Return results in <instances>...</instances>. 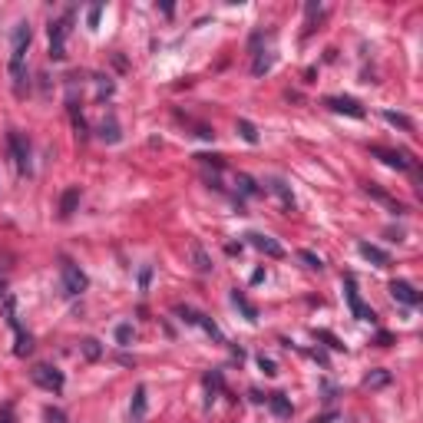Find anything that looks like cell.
<instances>
[{"mask_svg":"<svg viewBox=\"0 0 423 423\" xmlns=\"http://www.w3.org/2000/svg\"><path fill=\"white\" fill-rule=\"evenodd\" d=\"M30 40H33L30 24H17L14 33H10V44H14V53H10V76H14L17 90H20V83H24V60H27Z\"/></svg>","mask_w":423,"mask_h":423,"instance_id":"1","label":"cell"},{"mask_svg":"<svg viewBox=\"0 0 423 423\" xmlns=\"http://www.w3.org/2000/svg\"><path fill=\"white\" fill-rule=\"evenodd\" d=\"M70 20L73 14H63L60 20L50 24V57L53 60H63L66 57V33H70Z\"/></svg>","mask_w":423,"mask_h":423,"instance_id":"2","label":"cell"},{"mask_svg":"<svg viewBox=\"0 0 423 423\" xmlns=\"http://www.w3.org/2000/svg\"><path fill=\"white\" fill-rule=\"evenodd\" d=\"M30 377L37 387H44V391L50 393H60L63 384H66V377H63V370H57V367H50V364H37L30 370Z\"/></svg>","mask_w":423,"mask_h":423,"instance_id":"3","label":"cell"},{"mask_svg":"<svg viewBox=\"0 0 423 423\" xmlns=\"http://www.w3.org/2000/svg\"><path fill=\"white\" fill-rule=\"evenodd\" d=\"M60 281H63V291L66 294H83L86 291V274L79 272V265H73V261H63L60 265Z\"/></svg>","mask_w":423,"mask_h":423,"instance_id":"4","label":"cell"},{"mask_svg":"<svg viewBox=\"0 0 423 423\" xmlns=\"http://www.w3.org/2000/svg\"><path fill=\"white\" fill-rule=\"evenodd\" d=\"M344 298H348L350 311H354V317H357V321H374V311L364 304L361 291H357V285H354V278H348V281H344Z\"/></svg>","mask_w":423,"mask_h":423,"instance_id":"5","label":"cell"},{"mask_svg":"<svg viewBox=\"0 0 423 423\" xmlns=\"http://www.w3.org/2000/svg\"><path fill=\"white\" fill-rule=\"evenodd\" d=\"M7 142H10V152H14L17 169H20V172H27V169H30V142L20 136V133H10Z\"/></svg>","mask_w":423,"mask_h":423,"instance_id":"6","label":"cell"},{"mask_svg":"<svg viewBox=\"0 0 423 423\" xmlns=\"http://www.w3.org/2000/svg\"><path fill=\"white\" fill-rule=\"evenodd\" d=\"M324 103L331 106L334 113H344V116H354V120H364V106L357 100H350V96H331V100H324Z\"/></svg>","mask_w":423,"mask_h":423,"instance_id":"7","label":"cell"},{"mask_svg":"<svg viewBox=\"0 0 423 423\" xmlns=\"http://www.w3.org/2000/svg\"><path fill=\"white\" fill-rule=\"evenodd\" d=\"M391 294H393V298H397L400 304H407V308L420 304V291L410 285V281H391Z\"/></svg>","mask_w":423,"mask_h":423,"instance_id":"8","label":"cell"},{"mask_svg":"<svg viewBox=\"0 0 423 423\" xmlns=\"http://www.w3.org/2000/svg\"><path fill=\"white\" fill-rule=\"evenodd\" d=\"M370 152L377 156L380 162H387L391 169H410V156H407V152H393V149H384V146H370Z\"/></svg>","mask_w":423,"mask_h":423,"instance_id":"9","label":"cell"},{"mask_svg":"<svg viewBox=\"0 0 423 423\" xmlns=\"http://www.w3.org/2000/svg\"><path fill=\"white\" fill-rule=\"evenodd\" d=\"M248 242L255 245L258 252H265L268 258H285V248L274 242V238H268V235H258V232H252V235H248Z\"/></svg>","mask_w":423,"mask_h":423,"instance_id":"10","label":"cell"},{"mask_svg":"<svg viewBox=\"0 0 423 423\" xmlns=\"http://www.w3.org/2000/svg\"><path fill=\"white\" fill-rule=\"evenodd\" d=\"M357 252H361L367 261H374L377 268H387V265H391V255H387L384 248H377V245H370V242H361L357 245Z\"/></svg>","mask_w":423,"mask_h":423,"instance_id":"11","label":"cell"},{"mask_svg":"<svg viewBox=\"0 0 423 423\" xmlns=\"http://www.w3.org/2000/svg\"><path fill=\"white\" fill-rule=\"evenodd\" d=\"M76 202H79V189H66V192H63V202H60V215H63V218H70V215H73Z\"/></svg>","mask_w":423,"mask_h":423,"instance_id":"12","label":"cell"},{"mask_svg":"<svg viewBox=\"0 0 423 423\" xmlns=\"http://www.w3.org/2000/svg\"><path fill=\"white\" fill-rule=\"evenodd\" d=\"M268 189H272L274 196H278V198H281V202H285L288 209L294 205V196H291V189H288V185H285V182H281V179H272V182H268Z\"/></svg>","mask_w":423,"mask_h":423,"instance_id":"13","label":"cell"},{"mask_svg":"<svg viewBox=\"0 0 423 423\" xmlns=\"http://www.w3.org/2000/svg\"><path fill=\"white\" fill-rule=\"evenodd\" d=\"M189 252H192V258H196V268H198V272H212V258L205 255V248H202V245L192 242V248H189Z\"/></svg>","mask_w":423,"mask_h":423,"instance_id":"14","label":"cell"},{"mask_svg":"<svg viewBox=\"0 0 423 423\" xmlns=\"http://www.w3.org/2000/svg\"><path fill=\"white\" fill-rule=\"evenodd\" d=\"M232 304H235V308H242L248 321H258V311L252 308V304H248V298H245L242 291H232Z\"/></svg>","mask_w":423,"mask_h":423,"instance_id":"15","label":"cell"},{"mask_svg":"<svg viewBox=\"0 0 423 423\" xmlns=\"http://www.w3.org/2000/svg\"><path fill=\"white\" fill-rule=\"evenodd\" d=\"M268 404H272V410L278 413V417H291V404L285 400V393H272Z\"/></svg>","mask_w":423,"mask_h":423,"instance_id":"16","label":"cell"},{"mask_svg":"<svg viewBox=\"0 0 423 423\" xmlns=\"http://www.w3.org/2000/svg\"><path fill=\"white\" fill-rule=\"evenodd\" d=\"M384 120L393 122V126H400V129H407V133H413V120H410V116H404V113H393V109H387V113H384Z\"/></svg>","mask_w":423,"mask_h":423,"instance_id":"17","label":"cell"},{"mask_svg":"<svg viewBox=\"0 0 423 423\" xmlns=\"http://www.w3.org/2000/svg\"><path fill=\"white\" fill-rule=\"evenodd\" d=\"M142 413H146V387H139L136 391V400H133V420H142Z\"/></svg>","mask_w":423,"mask_h":423,"instance_id":"18","label":"cell"},{"mask_svg":"<svg viewBox=\"0 0 423 423\" xmlns=\"http://www.w3.org/2000/svg\"><path fill=\"white\" fill-rule=\"evenodd\" d=\"M238 133H242L245 142H258V129L248 120H238Z\"/></svg>","mask_w":423,"mask_h":423,"instance_id":"19","label":"cell"},{"mask_svg":"<svg viewBox=\"0 0 423 423\" xmlns=\"http://www.w3.org/2000/svg\"><path fill=\"white\" fill-rule=\"evenodd\" d=\"M387 380H391V374H387V370H377V374H367V377H364V387H384Z\"/></svg>","mask_w":423,"mask_h":423,"instance_id":"20","label":"cell"},{"mask_svg":"<svg viewBox=\"0 0 423 423\" xmlns=\"http://www.w3.org/2000/svg\"><path fill=\"white\" fill-rule=\"evenodd\" d=\"M44 420L46 423H66V413H63L60 407H46L44 410Z\"/></svg>","mask_w":423,"mask_h":423,"instance_id":"21","label":"cell"},{"mask_svg":"<svg viewBox=\"0 0 423 423\" xmlns=\"http://www.w3.org/2000/svg\"><path fill=\"white\" fill-rule=\"evenodd\" d=\"M100 136L103 139H109V142H120V129H116V122L109 120V126L103 122V129H100Z\"/></svg>","mask_w":423,"mask_h":423,"instance_id":"22","label":"cell"},{"mask_svg":"<svg viewBox=\"0 0 423 423\" xmlns=\"http://www.w3.org/2000/svg\"><path fill=\"white\" fill-rule=\"evenodd\" d=\"M304 261V265H308V268H317V272H321V268H324V261H321V258L317 255H311V252H301V255H298Z\"/></svg>","mask_w":423,"mask_h":423,"instance_id":"23","label":"cell"},{"mask_svg":"<svg viewBox=\"0 0 423 423\" xmlns=\"http://www.w3.org/2000/svg\"><path fill=\"white\" fill-rule=\"evenodd\" d=\"M317 337H321V341H328V348H334V350L344 348V344H341V341H337L334 334H328V331H317Z\"/></svg>","mask_w":423,"mask_h":423,"instance_id":"24","label":"cell"},{"mask_svg":"<svg viewBox=\"0 0 423 423\" xmlns=\"http://www.w3.org/2000/svg\"><path fill=\"white\" fill-rule=\"evenodd\" d=\"M129 337H133V328H129V324L116 328V341H120V344H129Z\"/></svg>","mask_w":423,"mask_h":423,"instance_id":"25","label":"cell"},{"mask_svg":"<svg viewBox=\"0 0 423 423\" xmlns=\"http://www.w3.org/2000/svg\"><path fill=\"white\" fill-rule=\"evenodd\" d=\"M258 367H261L265 374H278V370H274V364L268 361V357H258Z\"/></svg>","mask_w":423,"mask_h":423,"instance_id":"26","label":"cell"},{"mask_svg":"<svg viewBox=\"0 0 423 423\" xmlns=\"http://www.w3.org/2000/svg\"><path fill=\"white\" fill-rule=\"evenodd\" d=\"M100 14H103V7H93V10H90V27H96V24H100Z\"/></svg>","mask_w":423,"mask_h":423,"instance_id":"27","label":"cell"},{"mask_svg":"<svg viewBox=\"0 0 423 423\" xmlns=\"http://www.w3.org/2000/svg\"><path fill=\"white\" fill-rule=\"evenodd\" d=\"M0 423H14V413H10V407L0 410Z\"/></svg>","mask_w":423,"mask_h":423,"instance_id":"28","label":"cell"},{"mask_svg":"<svg viewBox=\"0 0 423 423\" xmlns=\"http://www.w3.org/2000/svg\"><path fill=\"white\" fill-rule=\"evenodd\" d=\"M334 420H337V413H324V417H314L311 423H334Z\"/></svg>","mask_w":423,"mask_h":423,"instance_id":"29","label":"cell"},{"mask_svg":"<svg viewBox=\"0 0 423 423\" xmlns=\"http://www.w3.org/2000/svg\"><path fill=\"white\" fill-rule=\"evenodd\" d=\"M83 348H86V354H90V357H96V354H100V348H96V341H86Z\"/></svg>","mask_w":423,"mask_h":423,"instance_id":"30","label":"cell"},{"mask_svg":"<svg viewBox=\"0 0 423 423\" xmlns=\"http://www.w3.org/2000/svg\"><path fill=\"white\" fill-rule=\"evenodd\" d=\"M3 294H7V285H3V281H0V298H3Z\"/></svg>","mask_w":423,"mask_h":423,"instance_id":"31","label":"cell"}]
</instances>
